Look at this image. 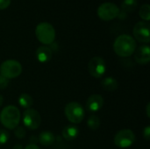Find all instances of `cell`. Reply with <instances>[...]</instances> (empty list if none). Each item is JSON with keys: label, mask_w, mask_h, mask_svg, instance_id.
Returning a JSON list of instances; mask_svg holds the SVG:
<instances>
[{"label": "cell", "mask_w": 150, "mask_h": 149, "mask_svg": "<svg viewBox=\"0 0 150 149\" xmlns=\"http://www.w3.org/2000/svg\"><path fill=\"white\" fill-rule=\"evenodd\" d=\"M113 50L120 57H129L136 50V41L128 34H121L114 40Z\"/></svg>", "instance_id": "6da1fadb"}, {"label": "cell", "mask_w": 150, "mask_h": 149, "mask_svg": "<svg viewBox=\"0 0 150 149\" xmlns=\"http://www.w3.org/2000/svg\"><path fill=\"white\" fill-rule=\"evenodd\" d=\"M20 112L15 105L5 106L0 113L1 124L10 130H14L20 121Z\"/></svg>", "instance_id": "7a4b0ae2"}, {"label": "cell", "mask_w": 150, "mask_h": 149, "mask_svg": "<svg viewBox=\"0 0 150 149\" xmlns=\"http://www.w3.org/2000/svg\"><path fill=\"white\" fill-rule=\"evenodd\" d=\"M35 35L38 40L44 46L51 45L55 40V30L51 24L41 22L35 28Z\"/></svg>", "instance_id": "3957f363"}, {"label": "cell", "mask_w": 150, "mask_h": 149, "mask_svg": "<svg viewBox=\"0 0 150 149\" xmlns=\"http://www.w3.org/2000/svg\"><path fill=\"white\" fill-rule=\"evenodd\" d=\"M64 114L67 119L74 125L80 124L85 117L83 107L77 102L67 104L64 108Z\"/></svg>", "instance_id": "277c9868"}, {"label": "cell", "mask_w": 150, "mask_h": 149, "mask_svg": "<svg viewBox=\"0 0 150 149\" xmlns=\"http://www.w3.org/2000/svg\"><path fill=\"white\" fill-rule=\"evenodd\" d=\"M22 73V65L16 60H7L0 65V76L7 79H13Z\"/></svg>", "instance_id": "5b68a950"}, {"label": "cell", "mask_w": 150, "mask_h": 149, "mask_svg": "<svg viewBox=\"0 0 150 149\" xmlns=\"http://www.w3.org/2000/svg\"><path fill=\"white\" fill-rule=\"evenodd\" d=\"M135 141L134 133L130 129H123L114 136V144L120 148H128Z\"/></svg>", "instance_id": "8992f818"}, {"label": "cell", "mask_w": 150, "mask_h": 149, "mask_svg": "<svg viewBox=\"0 0 150 149\" xmlns=\"http://www.w3.org/2000/svg\"><path fill=\"white\" fill-rule=\"evenodd\" d=\"M22 120L25 127H26L29 130H36L40 126L41 117L39 112H37L34 109L29 108L24 112Z\"/></svg>", "instance_id": "52a82bcc"}, {"label": "cell", "mask_w": 150, "mask_h": 149, "mask_svg": "<svg viewBox=\"0 0 150 149\" xmlns=\"http://www.w3.org/2000/svg\"><path fill=\"white\" fill-rule=\"evenodd\" d=\"M88 70L90 75L94 78H101L106 71L105 61L100 56L92 57L88 64Z\"/></svg>", "instance_id": "ba28073f"}, {"label": "cell", "mask_w": 150, "mask_h": 149, "mask_svg": "<svg viewBox=\"0 0 150 149\" xmlns=\"http://www.w3.org/2000/svg\"><path fill=\"white\" fill-rule=\"evenodd\" d=\"M120 8L113 3H104L98 9V16L105 21H111L118 17Z\"/></svg>", "instance_id": "9c48e42d"}, {"label": "cell", "mask_w": 150, "mask_h": 149, "mask_svg": "<svg viewBox=\"0 0 150 149\" xmlns=\"http://www.w3.org/2000/svg\"><path fill=\"white\" fill-rule=\"evenodd\" d=\"M134 36L137 41L141 43L148 44L150 41L149 24L145 21H140L135 24L134 30Z\"/></svg>", "instance_id": "30bf717a"}, {"label": "cell", "mask_w": 150, "mask_h": 149, "mask_svg": "<svg viewBox=\"0 0 150 149\" xmlns=\"http://www.w3.org/2000/svg\"><path fill=\"white\" fill-rule=\"evenodd\" d=\"M134 60L140 65H146L150 61V48L149 45H142L134 51Z\"/></svg>", "instance_id": "8fae6325"}, {"label": "cell", "mask_w": 150, "mask_h": 149, "mask_svg": "<svg viewBox=\"0 0 150 149\" xmlns=\"http://www.w3.org/2000/svg\"><path fill=\"white\" fill-rule=\"evenodd\" d=\"M104 105V98L101 95L93 94L89 97L86 102V108L90 112H97L102 109Z\"/></svg>", "instance_id": "7c38bea8"}, {"label": "cell", "mask_w": 150, "mask_h": 149, "mask_svg": "<svg viewBox=\"0 0 150 149\" xmlns=\"http://www.w3.org/2000/svg\"><path fill=\"white\" fill-rule=\"evenodd\" d=\"M53 51L47 46H41L36 50V58L40 62H47L52 59Z\"/></svg>", "instance_id": "4fadbf2b"}, {"label": "cell", "mask_w": 150, "mask_h": 149, "mask_svg": "<svg viewBox=\"0 0 150 149\" xmlns=\"http://www.w3.org/2000/svg\"><path fill=\"white\" fill-rule=\"evenodd\" d=\"M79 128L75 126V125H69L67 126H65L62 132V137L68 141H74L76 140L78 135H79Z\"/></svg>", "instance_id": "5bb4252c"}, {"label": "cell", "mask_w": 150, "mask_h": 149, "mask_svg": "<svg viewBox=\"0 0 150 149\" xmlns=\"http://www.w3.org/2000/svg\"><path fill=\"white\" fill-rule=\"evenodd\" d=\"M55 141V137L53 133L48 132V131H44L41 132L38 137V141L45 147L51 146Z\"/></svg>", "instance_id": "9a60e30c"}, {"label": "cell", "mask_w": 150, "mask_h": 149, "mask_svg": "<svg viewBox=\"0 0 150 149\" xmlns=\"http://www.w3.org/2000/svg\"><path fill=\"white\" fill-rule=\"evenodd\" d=\"M101 86L107 91H114L119 87L118 81L112 76H106L102 79Z\"/></svg>", "instance_id": "2e32d148"}, {"label": "cell", "mask_w": 150, "mask_h": 149, "mask_svg": "<svg viewBox=\"0 0 150 149\" xmlns=\"http://www.w3.org/2000/svg\"><path fill=\"white\" fill-rule=\"evenodd\" d=\"M33 104V97L26 94V93H23L19 96L18 97V105L19 106H21L24 109H29Z\"/></svg>", "instance_id": "e0dca14e"}, {"label": "cell", "mask_w": 150, "mask_h": 149, "mask_svg": "<svg viewBox=\"0 0 150 149\" xmlns=\"http://www.w3.org/2000/svg\"><path fill=\"white\" fill-rule=\"evenodd\" d=\"M138 6L137 0H123L121 4V9L124 12H132L134 11Z\"/></svg>", "instance_id": "ac0fdd59"}, {"label": "cell", "mask_w": 150, "mask_h": 149, "mask_svg": "<svg viewBox=\"0 0 150 149\" xmlns=\"http://www.w3.org/2000/svg\"><path fill=\"white\" fill-rule=\"evenodd\" d=\"M100 119L97 115H91L87 120V126L91 130H97L100 126Z\"/></svg>", "instance_id": "d6986e66"}, {"label": "cell", "mask_w": 150, "mask_h": 149, "mask_svg": "<svg viewBox=\"0 0 150 149\" xmlns=\"http://www.w3.org/2000/svg\"><path fill=\"white\" fill-rule=\"evenodd\" d=\"M140 17L145 20V21H149L150 19V7L149 4H144L142 5V7L140 8V11H139Z\"/></svg>", "instance_id": "ffe728a7"}, {"label": "cell", "mask_w": 150, "mask_h": 149, "mask_svg": "<svg viewBox=\"0 0 150 149\" xmlns=\"http://www.w3.org/2000/svg\"><path fill=\"white\" fill-rule=\"evenodd\" d=\"M14 134H15L16 138L23 139V138H25V136L26 134V131H25V129L23 126H17L14 129Z\"/></svg>", "instance_id": "44dd1931"}, {"label": "cell", "mask_w": 150, "mask_h": 149, "mask_svg": "<svg viewBox=\"0 0 150 149\" xmlns=\"http://www.w3.org/2000/svg\"><path fill=\"white\" fill-rule=\"evenodd\" d=\"M10 139V133L4 129H0V146L7 143Z\"/></svg>", "instance_id": "7402d4cb"}, {"label": "cell", "mask_w": 150, "mask_h": 149, "mask_svg": "<svg viewBox=\"0 0 150 149\" xmlns=\"http://www.w3.org/2000/svg\"><path fill=\"white\" fill-rule=\"evenodd\" d=\"M10 83V80L7 79L6 77L0 76V90H4L8 87Z\"/></svg>", "instance_id": "603a6c76"}, {"label": "cell", "mask_w": 150, "mask_h": 149, "mask_svg": "<svg viewBox=\"0 0 150 149\" xmlns=\"http://www.w3.org/2000/svg\"><path fill=\"white\" fill-rule=\"evenodd\" d=\"M11 0H0V10H4L8 8L11 4Z\"/></svg>", "instance_id": "cb8c5ba5"}, {"label": "cell", "mask_w": 150, "mask_h": 149, "mask_svg": "<svg viewBox=\"0 0 150 149\" xmlns=\"http://www.w3.org/2000/svg\"><path fill=\"white\" fill-rule=\"evenodd\" d=\"M143 137L146 141H149L150 139V126H147L143 130Z\"/></svg>", "instance_id": "d4e9b609"}, {"label": "cell", "mask_w": 150, "mask_h": 149, "mask_svg": "<svg viewBox=\"0 0 150 149\" xmlns=\"http://www.w3.org/2000/svg\"><path fill=\"white\" fill-rule=\"evenodd\" d=\"M118 18H119L120 19H125V18H127V13L124 12L123 11H120V13H119V15H118Z\"/></svg>", "instance_id": "484cf974"}, {"label": "cell", "mask_w": 150, "mask_h": 149, "mask_svg": "<svg viewBox=\"0 0 150 149\" xmlns=\"http://www.w3.org/2000/svg\"><path fill=\"white\" fill-rule=\"evenodd\" d=\"M25 149H40V148L36 144H29L25 147Z\"/></svg>", "instance_id": "4316f807"}, {"label": "cell", "mask_w": 150, "mask_h": 149, "mask_svg": "<svg viewBox=\"0 0 150 149\" xmlns=\"http://www.w3.org/2000/svg\"><path fill=\"white\" fill-rule=\"evenodd\" d=\"M30 141L32 142L31 144H35V143L38 141V137H35V136H32V137H30Z\"/></svg>", "instance_id": "83f0119b"}, {"label": "cell", "mask_w": 150, "mask_h": 149, "mask_svg": "<svg viewBox=\"0 0 150 149\" xmlns=\"http://www.w3.org/2000/svg\"><path fill=\"white\" fill-rule=\"evenodd\" d=\"M149 108H150V104L149 103V104L147 105V106H146V112H147V116H148V118H150Z\"/></svg>", "instance_id": "f1b7e54d"}, {"label": "cell", "mask_w": 150, "mask_h": 149, "mask_svg": "<svg viewBox=\"0 0 150 149\" xmlns=\"http://www.w3.org/2000/svg\"><path fill=\"white\" fill-rule=\"evenodd\" d=\"M12 149H23V147H22V145H20V144H17V145H15Z\"/></svg>", "instance_id": "f546056e"}, {"label": "cell", "mask_w": 150, "mask_h": 149, "mask_svg": "<svg viewBox=\"0 0 150 149\" xmlns=\"http://www.w3.org/2000/svg\"><path fill=\"white\" fill-rule=\"evenodd\" d=\"M3 103H4V97L0 94V106L3 105Z\"/></svg>", "instance_id": "4dcf8cb0"}]
</instances>
